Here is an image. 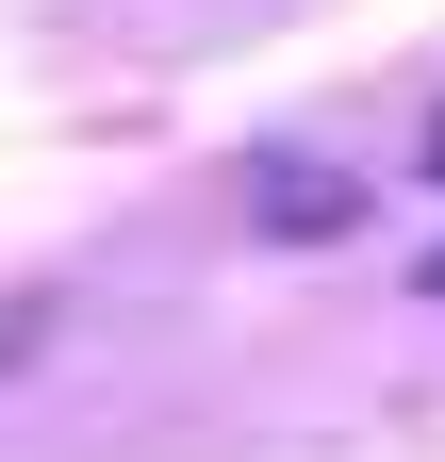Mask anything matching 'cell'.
Returning <instances> with one entry per match:
<instances>
[{
  "instance_id": "1",
  "label": "cell",
  "mask_w": 445,
  "mask_h": 462,
  "mask_svg": "<svg viewBox=\"0 0 445 462\" xmlns=\"http://www.w3.org/2000/svg\"><path fill=\"white\" fill-rule=\"evenodd\" d=\"M248 215H264V231H347L363 199H347V182H281V165H264V199H248Z\"/></svg>"
},
{
  "instance_id": "2",
  "label": "cell",
  "mask_w": 445,
  "mask_h": 462,
  "mask_svg": "<svg viewBox=\"0 0 445 462\" xmlns=\"http://www.w3.org/2000/svg\"><path fill=\"white\" fill-rule=\"evenodd\" d=\"M429 182H445V116H429Z\"/></svg>"
},
{
  "instance_id": "3",
  "label": "cell",
  "mask_w": 445,
  "mask_h": 462,
  "mask_svg": "<svg viewBox=\"0 0 445 462\" xmlns=\"http://www.w3.org/2000/svg\"><path fill=\"white\" fill-rule=\"evenodd\" d=\"M429 298H445V264H429Z\"/></svg>"
}]
</instances>
